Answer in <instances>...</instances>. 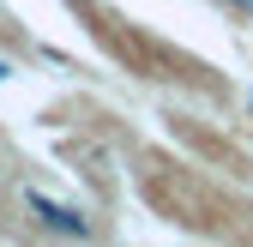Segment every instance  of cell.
Returning a JSON list of instances; mask_svg holds the SVG:
<instances>
[{"label": "cell", "instance_id": "1", "mask_svg": "<svg viewBox=\"0 0 253 247\" xmlns=\"http://www.w3.org/2000/svg\"><path fill=\"white\" fill-rule=\"evenodd\" d=\"M229 6H235V12H247V18H253V0H229Z\"/></svg>", "mask_w": 253, "mask_h": 247}]
</instances>
